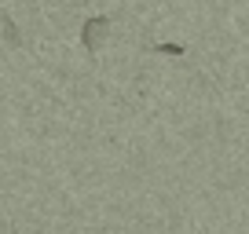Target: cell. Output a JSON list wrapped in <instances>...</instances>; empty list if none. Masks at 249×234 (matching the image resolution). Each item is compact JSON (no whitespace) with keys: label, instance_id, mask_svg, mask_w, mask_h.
<instances>
[{"label":"cell","instance_id":"6da1fadb","mask_svg":"<svg viewBox=\"0 0 249 234\" xmlns=\"http://www.w3.org/2000/svg\"><path fill=\"white\" fill-rule=\"evenodd\" d=\"M107 30H110V18H107V15H92V18L85 22V30H81V44H85L88 55L99 51V44L107 40Z\"/></svg>","mask_w":249,"mask_h":234},{"label":"cell","instance_id":"7a4b0ae2","mask_svg":"<svg viewBox=\"0 0 249 234\" xmlns=\"http://www.w3.org/2000/svg\"><path fill=\"white\" fill-rule=\"evenodd\" d=\"M4 37H8V44H22V37H18V26L11 22L8 15H4Z\"/></svg>","mask_w":249,"mask_h":234},{"label":"cell","instance_id":"3957f363","mask_svg":"<svg viewBox=\"0 0 249 234\" xmlns=\"http://www.w3.org/2000/svg\"><path fill=\"white\" fill-rule=\"evenodd\" d=\"M158 55H187V44H154Z\"/></svg>","mask_w":249,"mask_h":234}]
</instances>
